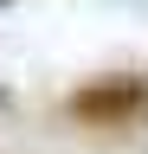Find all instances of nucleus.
Here are the masks:
<instances>
[{"mask_svg":"<svg viewBox=\"0 0 148 154\" xmlns=\"http://www.w3.org/2000/svg\"><path fill=\"white\" fill-rule=\"evenodd\" d=\"M0 7H13V0H0Z\"/></svg>","mask_w":148,"mask_h":154,"instance_id":"2","label":"nucleus"},{"mask_svg":"<svg viewBox=\"0 0 148 154\" xmlns=\"http://www.w3.org/2000/svg\"><path fill=\"white\" fill-rule=\"evenodd\" d=\"M148 109V84L142 77H103V84H90L71 96V116H84V122H97V128H122L129 116H142Z\"/></svg>","mask_w":148,"mask_h":154,"instance_id":"1","label":"nucleus"}]
</instances>
